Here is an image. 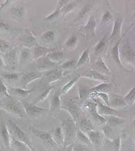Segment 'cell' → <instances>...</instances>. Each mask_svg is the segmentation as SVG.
Returning a JSON list of instances; mask_svg holds the SVG:
<instances>
[{"label":"cell","instance_id":"db71d44e","mask_svg":"<svg viewBox=\"0 0 135 151\" xmlns=\"http://www.w3.org/2000/svg\"><path fill=\"white\" fill-rule=\"evenodd\" d=\"M73 151H91L83 145H77L73 147Z\"/></svg>","mask_w":135,"mask_h":151},{"label":"cell","instance_id":"d6986e66","mask_svg":"<svg viewBox=\"0 0 135 151\" xmlns=\"http://www.w3.org/2000/svg\"><path fill=\"white\" fill-rule=\"evenodd\" d=\"M123 54L128 61L132 62L135 61V52L131 46L128 45L124 46L123 48Z\"/></svg>","mask_w":135,"mask_h":151},{"label":"cell","instance_id":"816d5d0a","mask_svg":"<svg viewBox=\"0 0 135 151\" xmlns=\"http://www.w3.org/2000/svg\"><path fill=\"white\" fill-rule=\"evenodd\" d=\"M113 18V16L111 14V13L109 11H106L104 13L102 17V21L103 23H106L110 20L111 19Z\"/></svg>","mask_w":135,"mask_h":151},{"label":"cell","instance_id":"7a4b0ae2","mask_svg":"<svg viewBox=\"0 0 135 151\" xmlns=\"http://www.w3.org/2000/svg\"><path fill=\"white\" fill-rule=\"evenodd\" d=\"M9 125L11 128V132L12 134L13 137L28 145L31 151H36L32 145V142L27 136L25 132L16 125V124L12 121L9 120L8 121Z\"/></svg>","mask_w":135,"mask_h":151},{"label":"cell","instance_id":"7c38bea8","mask_svg":"<svg viewBox=\"0 0 135 151\" xmlns=\"http://www.w3.org/2000/svg\"><path fill=\"white\" fill-rule=\"evenodd\" d=\"M123 18L120 16H116L114 18V23L113 25V31L111 32L109 39H113L115 37L120 35L122 25H123Z\"/></svg>","mask_w":135,"mask_h":151},{"label":"cell","instance_id":"ee69618b","mask_svg":"<svg viewBox=\"0 0 135 151\" xmlns=\"http://www.w3.org/2000/svg\"><path fill=\"white\" fill-rule=\"evenodd\" d=\"M61 9L57 8V9L55 11H54L51 14H50L48 16H47L46 18H45L44 20H54L56 18H57L59 16V15L61 13Z\"/></svg>","mask_w":135,"mask_h":151},{"label":"cell","instance_id":"9c48e42d","mask_svg":"<svg viewBox=\"0 0 135 151\" xmlns=\"http://www.w3.org/2000/svg\"><path fill=\"white\" fill-rule=\"evenodd\" d=\"M62 78V71L58 69H52L46 73L43 77V81L50 84L61 80Z\"/></svg>","mask_w":135,"mask_h":151},{"label":"cell","instance_id":"836d02e7","mask_svg":"<svg viewBox=\"0 0 135 151\" xmlns=\"http://www.w3.org/2000/svg\"><path fill=\"white\" fill-rule=\"evenodd\" d=\"M84 29H86L88 31L91 32L93 34L95 32V28H96V22L95 19H94L93 16H91L88 20L87 24L84 27H83Z\"/></svg>","mask_w":135,"mask_h":151},{"label":"cell","instance_id":"5b68a950","mask_svg":"<svg viewBox=\"0 0 135 151\" xmlns=\"http://www.w3.org/2000/svg\"><path fill=\"white\" fill-rule=\"evenodd\" d=\"M19 101L25 110V113L30 116H34L35 115L42 113L47 110L46 109L35 106L34 104L29 103L25 101L19 99Z\"/></svg>","mask_w":135,"mask_h":151},{"label":"cell","instance_id":"f35d334b","mask_svg":"<svg viewBox=\"0 0 135 151\" xmlns=\"http://www.w3.org/2000/svg\"><path fill=\"white\" fill-rule=\"evenodd\" d=\"M11 13L17 18H22L24 16L25 10L22 7H14L11 9Z\"/></svg>","mask_w":135,"mask_h":151},{"label":"cell","instance_id":"b9f144b4","mask_svg":"<svg viewBox=\"0 0 135 151\" xmlns=\"http://www.w3.org/2000/svg\"><path fill=\"white\" fill-rule=\"evenodd\" d=\"M110 104H111L113 107H116L118 108L123 107H125L126 106H128L127 104L123 100V99H120V98H116L113 100L111 102V104H110Z\"/></svg>","mask_w":135,"mask_h":151},{"label":"cell","instance_id":"44dd1931","mask_svg":"<svg viewBox=\"0 0 135 151\" xmlns=\"http://www.w3.org/2000/svg\"><path fill=\"white\" fill-rule=\"evenodd\" d=\"M53 51H54L53 49L38 46L34 51V58L35 60H37L45 55H48V54H49Z\"/></svg>","mask_w":135,"mask_h":151},{"label":"cell","instance_id":"ab89813d","mask_svg":"<svg viewBox=\"0 0 135 151\" xmlns=\"http://www.w3.org/2000/svg\"><path fill=\"white\" fill-rule=\"evenodd\" d=\"M91 10V6L89 5H86L84 6L82 9L80 10V11L79 13L77 16L76 17V19L74 20L75 21L80 20L83 19L84 17H85L86 15L89 13Z\"/></svg>","mask_w":135,"mask_h":151},{"label":"cell","instance_id":"cb8c5ba5","mask_svg":"<svg viewBox=\"0 0 135 151\" xmlns=\"http://www.w3.org/2000/svg\"><path fill=\"white\" fill-rule=\"evenodd\" d=\"M95 64L98 68L99 70L103 73H104L106 75L110 76L111 75L110 70L109 69V68L106 66V63L103 61V59L102 58H99L97 61H96Z\"/></svg>","mask_w":135,"mask_h":151},{"label":"cell","instance_id":"8fae6325","mask_svg":"<svg viewBox=\"0 0 135 151\" xmlns=\"http://www.w3.org/2000/svg\"><path fill=\"white\" fill-rule=\"evenodd\" d=\"M87 133L92 146L95 147L97 149L100 148L102 142L101 134L95 130H92L87 132Z\"/></svg>","mask_w":135,"mask_h":151},{"label":"cell","instance_id":"9f6ffc18","mask_svg":"<svg viewBox=\"0 0 135 151\" xmlns=\"http://www.w3.org/2000/svg\"><path fill=\"white\" fill-rule=\"evenodd\" d=\"M4 64V61L2 60V59L1 58V57H0V67H1Z\"/></svg>","mask_w":135,"mask_h":151},{"label":"cell","instance_id":"9a60e30c","mask_svg":"<svg viewBox=\"0 0 135 151\" xmlns=\"http://www.w3.org/2000/svg\"><path fill=\"white\" fill-rule=\"evenodd\" d=\"M42 76V74L41 73H38L35 72L27 73L22 75L20 78V81L22 83H23V84H24L25 87H26L28 84L31 83L34 80L41 78Z\"/></svg>","mask_w":135,"mask_h":151},{"label":"cell","instance_id":"d4e9b609","mask_svg":"<svg viewBox=\"0 0 135 151\" xmlns=\"http://www.w3.org/2000/svg\"><path fill=\"white\" fill-rule=\"evenodd\" d=\"M35 90V88H31L30 89H25L21 88H14L12 89L13 92L17 95L21 96L22 97H27L32 93Z\"/></svg>","mask_w":135,"mask_h":151},{"label":"cell","instance_id":"74e56055","mask_svg":"<svg viewBox=\"0 0 135 151\" xmlns=\"http://www.w3.org/2000/svg\"><path fill=\"white\" fill-rule=\"evenodd\" d=\"M109 84L108 83H103L98 86L90 89L91 92H105V91L109 88Z\"/></svg>","mask_w":135,"mask_h":151},{"label":"cell","instance_id":"8d00e7d4","mask_svg":"<svg viewBox=\"0 0 135 151\" xmlns=\"http://www.w3.org/2000/svg\"><path fill=\"white\" fill-rule=\"evenodd\" d=\"M88 60H89V49H87L82 53L81 57H80L78 61V63H77V67L82 66V65H84Z\"/></svg>","mask_w":135,"mask_h":151},{"label":"cell","instance_id":"277c9868","mask_svg":"<svg viewBox=\"0 0 135 151\" xmlns=\"http://www.w3.org/2000/svg\"><path fill=\"white\" fill-rule=\"evenodd\" d=\"M84 109L88 110L91 114L94 121L99 125H104L106 123L107 120L100 114L98 113V106L94 101L86 102L84 105Z\"/></svg>","mask_w":135,"mask_h":151},{"label":"cell","instance_id":"3957f363","mask_svg":"<svg viewBox=\"0 0 135 151\" xmlns=\"http://www.w3.org/2000/svg\"><path fill=\"white\" fill-rule=\"evenodd\" d=\"M30 129L34 135L49 145L50 146L54 148L58 147L57 142L49 132L40 130L33 126H30Z\"/></svg>","mask_w":135,"mask_h":151},{"label":"cell","instance_id":"2e32d148","mask_svg":"<svg viewBox=\"0 0 135 151\" xmlns=\"http://www.w3.org/2000/svg\"><path fill=\"white\" fill-rule=\"evenodd\" d=\"M80 76L95 80L102 81H104L105 83H107L108 81H109V78L107 76L102 75L96 70H91L90 72L87 73L86 74H83Z\"/></svg>","mask_w":135,"mask_h":151},{"label":"cell","instance_id":"e7e4bbea","mask_svg":"<svg viewBox=\"0 0 135 151\" xmlns=\"http://www.w3.org/2000/svg\"></svg>","mask_w":135,"mask_h":151},{"label":"cell","instance_id":"f6af8a7d","mask_svg":"<svg viewBox=\"0 0 135 151\" xmlns=\"http://www.w3.org/2000/svg\"><path fill=\"white\" fill-rule=\"evenodd\" d=\"M0 29L9 33H12L13 32V29L10 25L1 20H0Z\"/></svg>","mask_w":135,"mask_h":151},{"label":"cell","instance_id":"6f0895ef","mask_svg":"<svg viewBox=\"0 0 135 151\" xmlns=\"http://www.w3.org/2000/svg\"><path fill=\"white\" fill-rule=\"evenodd\" d=\"M67 151H73V147H71L69 148V149L67 150Z\"/></svg>","mask_w":135,"mask_h":151},{"label":"cell","instance_id":"5bb4252c","mask_svg":"<svg viewBox=\"0 0 135 151\" xmlns=\"http://www.w3.org/2000/svg\"><path fill=\"white\" fill-rule=\"evenodd\" d=\"M4 109L8 113L17 115L19 118H22L23 116L22 111L21 110L20 107L14 103H12V102L6 103L4 105Z\"/></svg>","mask_w":135,"mask_h":151},{"label":"cell","instance_id":"603a6c76","mask_svg":"<svg viewBox=\"0 0 135 151\" xmlns=\"http://www.w3.org/2000/svg\"><path fill=\"white\" fill-rule=\"evenodd\" d=\"M91 92L90 89H88L83 86H79V96L80 101L82 103H84L87 101L89 98Z\"/></svg>","mask_w":135,"mask_h":151},{"label":"cell","instance_id":"d590c367","mask_svg":"<svg viewBox=\"0 0 135 151\" xmlns=\"http://www.w3.org/2000/svg\"><path fill=\"white\" fill-rule=\"evenodd\" d=\"M5 58L8 63L10 65H14L15 63L16 58V51L15 49L9 51L7 54H5Z\"/></svg>","mask_w":135,"mask_h":151},{"label":"cell","instance_id":"f546056e","mask_svg":"<svg viewBox=\"0 0 135 151\" xmlns=\"http://www.w3.org/2000/svg\"><path fill=\"white\" fill-rule=\"evenodd\" d=\"M125 120L123 118H119L118 116L115 115L109 116L108 119V122L109 124L112 126H118L124 122Z\"/></svg>","mask_w":135,"mask_h":151},{"label":"cell","instance_id":"60d3db41","mask_svg":"<svg viewBox=\"0 0 135 151\" xmlns=\"http://www.w3.org/2000/svg\"><path fill=\"white\" fill-rule=\"evenodd\" d=\"M54 138L57 139V141L64 143V136L63 133V130L61 127H57L56 129L55 133H54Z\"/></svg>","mask_w":135,"mask_h":151},{"label":"cell","instance_id":"bcb514c9","mask_svg":"<svg viewBox=\"0 0 135 151\" xmlns=\"http://www.w3.org/2000/svg\"><path fill=\"white\" fill-rule=\"evenodd\" d=\"M77 40V38L75 35H72L65 42V46L68 47H71L74 46Z\"/></svg>","mask_w":135,"mask_h":151},{"label":"cell","instance_id":"91938a15","mask_svg":"<svg viewBox=\"0 0 135 151\" xmlns=\"http://www.w3.org/2000/svg\"><path fill=\"white\" fill-rule=\"evenodd\" d=\"M133 17H134V19H135V13L134 14V15H133Z\"/></svg>","mask_w":135,"mask_h":151},{"label":"cell","instance_id":"f1b7e54d","mask_svg":"<svg viewBox=\"0 0 135 151\" xmlns=\"http://www.w3.org/2000/svg\"><path fill=\"white\" fill-rule=\"evenodd\" d=\"M107 42V38L106 36H105L103 38H102L98 43L96 45V46L94 48V54L95 55H98L100 54L105 47L106 45Z\"/></svg>","mask_w":135,"mask_h":151},{"label":"cell","instance_id":"4316f807","mask_svg":"<svg viewBox=\"0 0 135 151\" xmlns=\"http://www.w3.org/2000/svg\"><path fill=\"white\" fill-rule=\"evenodd\" d=\"M80 77V76H79L77 77H74L73 79H72L69 82H68V83H67L66 85H65L62 88L61 91H60V93L61 95L66 93L71 88H72L74 84L79 80Z\"/></svg>","mask_w":135,"mask_h":151},{"label":"cell","instance_id":"6da1fadb","mask_svg":"<svg viewBox=\"0 0 135 151\" xmlns=\"http://www.w3.org/2000/svg\"><path fill=\"white\" fill-rule=\"evenodd\" d=\"M61 127L64 136V145L68 146L76 136L77 131L76 122L74 119H66L62 122Z\"/></svg>","mask_w":135,"mask_h":151},{"label":"cell","instance_id":"e575fe53","mask_svg":"<svg viewBox=\"0 0 135 151\" xmlns=\"http://www.w3.org/2000/svg\"><path fill=\"white\" fill-rule=\"evenodd\" d=\"M77 5V1H69L67 4H66L61 9V13L63 14H66L68 13L71 12L72 10L74 9V7Z\"/></svg>","mask_w":135,"mask_h":151},{"label":"cell","instance_id":"83f0119b","mask_svg":"<svg viewBox=\"0 0 135 151\" xmlns=\"http://www.w3.org/2000/svg\"><path fill=\"white\" fill-rule=\"evenodd\" d=\"M123 100L128 106H131L135 101V87L131 89L128 93L123 98Z\"/></svg>","mask_w":135,"mask_h":151},{"label":"cell","instance_id":"94428289","mask_svg":"<svg viewBox=\"0 0 135 151\" xmlns=\"http://www.w3.org/2000/svg\"><path fill=\"white\" fill-rule=\"evenodd\" d=\"M0 20H1V21L2 20V19H1V17H0Z\"/></svg>","mask_w":135,"mask_h":151},{"label":"cell","instance_id":"be15d7a7","mask_svg":"<svg viewBox=\"0 0 135 151\" xmlns=\"http://www.w3.org/2000/svg\"><path fill=\"white\" fill-rule=\"evenodd\" d=\"M44 151V150H42V151Z\"/></svg>","mask_w":135,"mask_h":151},{"label":"cell","instance_id":"d6a6232c","mask_svg":"<svg viewBox=\"0 0 135 151\" xmlns=\"http://www.w3.org/2000/svg\"><path fill=\"white\" fill-rule=\"evenodd\" d=\"M40 38L45 43H51L54 40L55 34L53 31H48L43 34Z\"/></svg>","mask_w":135,"mask_h":151},{"label":"cell","instance_id":"8992f818","mask_svg":"<svg viewBox=\"0 0 135 151\" xmlns=\"http://www.w3.org/2000/svg\"><path fill=\"white\" fill-rule=\"evenodd\" d=\"M65 106L63 107L72 116L74 121L76 122L80 120V110L77 105L72 100L67 101Z\"/></svg>","mask_w":135,"mask_h":151},{"label":"cell","instance_id":"c3c4849f","mask_svg":"<svg viewBox=\"0 0 135 151\" xmlns=\"http://www.w3.org/2000/svg\"><path fill=\"white\" fill-rule=\"evenodd\" d=\"M0 93L4 95V96H7V97L11 98L9 94L8 93L6 87L4 84L3 81H2V80L1 78H0Z\"/></svg>","mask_w":135,"mask_h":151},{"label":"cell","instance_id":"7dc6e473","mask_svg":"<svg viewBox=\"0 0 135 151\" xmlns=\"http://www.w3.org/2000/svg\"><path fill=\"white\" fill-rule=\"evenodd\" d=\"M10 49L9 44L5 40L0 38V51L1 52H5Z\"/></svg>","mask_w":135,"mask_h":151},{"label":"cell","instance_id":"4fadbf2b","mask_svg":"<svg viewBox=\"0 0 135 151\" xmlns=\"http://www.w3.org/2000/svg\"><path fill=\"white\" fill-rule=\"evenodd\" d=\"M25 33L23 38L22 43L26 49L31 48L37 45V40L28 29H25Z\"/></svg>","mask_w":135,"mask_h":151},{"label":"cell","instance_id":"1f68e13d","mask_svg":"<svg viewBox=\"0 0 135 151\" xmlns=\"http://www.w3.org/2000/svg\"><path fill=\"white\" fill-rule=\"evenodd\" d=\"M1 76L5 79L8 81H16L21 78L22 75L21 73H2L1 74Z\"/></svg>","mask_w":135,"mask_h":151},{"label":"cell","instance_id":"6125c7cd","mask_svg":"<svg viewBox=\"0 0 135 151\" xmlns=\"http://www.w3.org/2000/svg\"><path fill=\"white\" fill-rule=\"evenodd\" d=\"M0 151H3V150H0Z\"/></svg>","mask_w":135,"mask_h":151},{"label":"cell","instance_id":"ba28073f","mask_svg":"<svg viewBox=\"0 0 135 151\" xmlns=\"http://www.w3.org/2000/svg\"><path fill=\"white\" fill-rule=\"evenodd\" d=\"M132 25H131L126 31V32L124 34V35H123L121 38H120L118 42L115 44V45L114 46V47L111 50V54H112V57L114 61V62L117 65H118L121 68H123V69H124L126 71H128L126 69H125V68H124V66H123V63H121V60H120V52H119V46L120 44V42L122 41L123 38H124V37L126 35V34L128 33V32L129 31V29H131V28L132 27Z\"/></svg>","mask_w":135,"mask_h":151},{"label":"cell","instance_id":"ffe728a7","mask_svg":"<svg viewBox=\"0 0 135 151\" xmlns=\"http://www.w3.org/2000/svg\"><path fill=\"white\" fill-rule=\"evenodd\" d=\"M11 144L17 151H31L27 144L13 136L11 138Z\"/></svg>","mask_w":135,"mask_h":151},{"label":"cell","instance_id":"7402d4cb","mask_svg":"<svg viewBox=\"0 0 135 151\" xmlns=\"http://www.w3.org/2000/svg\"><path fill=\"white\" fill-rule=\"evenodd\" d=\"M64 54L62 51H53L49 54H48L47 56V58L50 62L56 63L61 61L64 58Z\"/></svg>","mask_w":135,"mask_h":151},{"label":"cell","instance_id":"681fc988","mask_svg":"<svg viewBox=\"0 0 135 151\" xmlns=\"http://www.w3.org/2000/svg\"><path fill=\"white\" fill-rule=\"evenodd\" d=\"M115 151H120L121 150V137L114 139L112 142Z\"/></svg>","mask_w":135,"mask_h":151},{"label":"cell","instance_id":"7bdbcfd3","mask_svg":"<svg viewBox=\"0 0 135 151\" xmlns=\"http://www.w3.org/2000/svg\"><path fill=\"white\" fill-rule=\"evenodd\" d=\"M31 55L30 51L28 50V49H25L22 51V52L20 54V61L21 63H25L26 61H27L30 57Z\"/></svg>","mask_w":135,"mask_h":151},{"label":"cell","instance_id":"11a10c76","mask_svg":"<svg viewBox=\"0 0 135 151\" xmlns=\"http://www.w3.org/2000/svg\"><path fill=\"white\" fill-rule=\"evenodd\" d=\"M11 1H5V4H3L2 5H1V6H0V9H2L5 6H6V5H8L10 2H11Z\"/></svg>","mask_w":135,"mask_h":151},{"label":"cell","instance_id":"30bf717a","mask_svg":"<svg viewBox=\"0 0 135 151\" xmlns=\"http://www.w3.org/2000/svg\"><path fill=\"white\" fill-rule=\"evenodd\" d=\"M93 101L95 102L98 106V113L100 115H116L117 112L116 110L110 107V106L104 105L100 101L96 98H93Z\"/></svg>","mask_w":135,"mask_h":151},{"label":"cell","instance_id":"52a82bcc","mask_svg":"<svg viewBox=\"0 0 135 151\" xmlns=\"http://www.w3.org/2000/svg\"><path fill=\"white\" fill-rule=\"evenodd\" d=\"M0 134L4 146L7 149H11V140L10 138L9 132L4 121L2 119H1L0 122Z\"/></svg>","mask_w":135,"mask_h":151},{"label":"cell","instance_id":"484cf974","mask_svg":"<svg viewBox=\"0 0 135 151\" xmlns=\"http://www.w3.org/2000/svg\"><path fill=\"white\" fill-rule=\"evenodd\" d=\"M54 86H48L44 89L43 92L37 98L36 100L34 101V104H37L38 103H40L45 101L47 97L48 96L50 91L54 88Z\"/></svg>","mask_w":135,"mask_h":151},{"label":"cell","instance_id":"f907efd6","mask_svg":"<svg viewBox=\"0 0 135 151\" xmlns=\"http://www.w3.org/2000/svg\"><path fill=\"white\" fill-rule=\"evenodd\" d=\"M103 132L104 133V134L108 138V139H110L112 136V129L108 125L104 126L102 129Z\"/></svg>","mask_w":135,"mask_h":151},{"label":"cell","instance_id":"f5cc1de1","mask_svg":"<svg viewBox=\"0 0 135 151\" xmlns=\"http://www.w3.org/2000/svg\"><path fill=\"white\" fill-rule=\"evenodd\" d=\"M74 65H75V61L74 60H72L68 61L62 63L61 68L64 69H67L73 67Z\"/></svg>","mask_w":135,"mask_h":151},{"label":"cell","instance_id":"4dcf8cb0","mask_svg":"<svg viewBox=\"0 0 135 151\" xmlns=\"http://www.w3.org/2000/svg\"><path fill=\"white\" fill-rule=\"evenodd\" d=\"M76 137H77L78 139L80 142H82L83 144L87 145L88 146H92L88 137H87L86 135H85L82 131L78 130L76 133Z\"/></svg>","mask_w":135,"mask_h":151},{"label":"cell","instance_id":"ac0fdd59","mask_svg":"<svg viewBox=\"0 0 135 151\" xmlns=\"http://www.w3.org/2000/svg\"><path fill=\"white\" fill-rule=\"evenodd\" d=\"M80 127L82 130L81 131L86 133L92 130H94L95 129V126L92 121L86 118H83L80 119Z\"/></svg>","mask_w":135,"mask_h":151},{"label":"cell","instance_id":"680465c9","mask_svg":"<svg viewBox=\"0 0 135 151\" xmlns=\"http://www.w3.org/2000/svg\"><path fill=\"white\" fill-rule=\"evenodd\" d=\"M132 124H133V125L134 126H135V119L134 120V121H133V123H132Z\"/></svg>","mask_w":135,"mask_h":151},{"label":"cell","instance_id":"e0dca14e","mask_svg":"<svg viewBox=\"0 0 135 151\" xmlns=\"http://www.w3.org/2000/svg\"><path fill=\"white\" fill-rule=\"evenodd\" d=\"M61 94L59 92H55L52 96L51 103H50V111H56L60 110L61 107V104L60 101Z\"/></svg>","mask_w":135,"mask_h":151}]
</instances>
